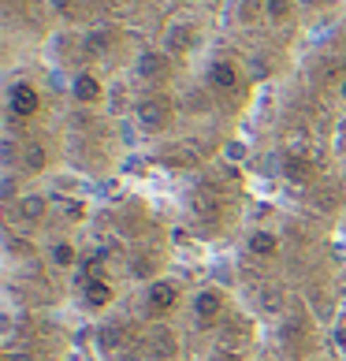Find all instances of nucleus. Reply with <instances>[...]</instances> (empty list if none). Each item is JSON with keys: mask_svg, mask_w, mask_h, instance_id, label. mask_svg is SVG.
Segmentation results:
<instances>
[{"mask_svg": "<svg viewBox=\"0 0 346 361\" xmlns=\"http://www.w3.org/2000/svg\"><path fill=\"white\" fill-rule=\"evenodd\" d=\"M49 4L56 8V11H71V4H75V0H49Z\"/></svg>", "mask_w": 346, "mask_h": 361, "instance_id": "obj_24", "label": "nucleus"}, {"mask_svg": "<svg viewBox=\"0 0 346 361\" xmlns=\"http://www.w3.org/2000/svg\"><path fill=\"white\" fill-rule=\"evenodd\" d=\"M45 168H49V149L42 142H26L19 149V171H26V176H42Z\"/></svg>", "mask_w": 346, "mask_h": 361, "instance_id": "obj_14", "label": "nucleus"}, {"mask_svg": "<svg viewBox=\"0 0 346 361\" xmlns=\"http://www.w3.org/2000/svg\"><path fill=\"white\" fill-rule=\"evenodd\" d=\"M112 302H116L112 279H104V276H89V279H82V305H86V310H109Z\"/></svg>", "mask_w": 346, "mask_h": 361, "instance_id": "obj_12", "label": "nucleus"}, {"mask_svg": "<svg viewBox=\"0 0 346 361\" xmlns=\"http://www.w3.org/2000/svg\"><path fill=\"white\" fill-rule=\"evenodd\" d=\"M135 75L142 78V82H149V86L164 82V78L171 75V56L164 49H142L138 60H135Z\"/></svg>", "mask_w": 346, "mask_h": 361, "instance_id": "obj_7", "label": "nucleus"}, {"mask_svg": "<svg viewBox=\"0 0 346 361\" xmlns=\"http://www.w3.org/2000/svg\"><path fill=\"white\" fill-rule=\"evenodd\" d=\"M45 264L52 272H71L78 264V250L71 238H52V243H45Z\"/></svg>", "mask_w": 346, "mask_h": 361, "instance_id": "obj_13", "label": "nucleus"}, {"mask_svg": "<svg viewBox=\"0 0 346 361\" xmlns=\"http://www.w3.org/2000/svg\"><path fill=\"white\" fill-rule=\"evenodd\" d=\"M246 354L242 350H216V354H209V361H242Z\"/></svg>", "mask_w": 346, "mask_h": 361, "instance_id": "obj_21", "label": "nucleus"}, {"mask_svg": "<svg viewBox=\"0 0 346 361\" xmlns=\"http://www.w3.org/2000/svg\"><path fill=\"white\" fill-rule=\"evenodd\" d=\"M37 112H42V90H37L34 82H26V78L11 82L8 86V116L26 123V119H34Z\"/></svg>", "mask_w": 346, "mask_h": 361, "instance_id": "obj_5", "label": "nucleus"}, {"mask_svg": "<svg viewBox=\"0 0 346 361\" xmlns=\"http://www.w3.org/2000/svg\"><path fill=\"white\" fill-rule=\"evenodd\" d=\"M335 97H339V101H342V104H346V75H342V78H339V86H335Z\"/></svg>", "mask_w": 346, "mask_h": 361, "instance_id": "obj_25", "label": "nucleus"}, {"mask_svg": "<svg viewBox=\"0 0 346 361\" xmlns=\"http://www.w3.org/2000/svg\"><path fill=\"white\" fill-rule=\"evenodd\" d=\"M145 354L153 361H175L179 357V336L164 320H149L145 324Z\"/></svg>", "mask_w": 346, "mask_h": 361, "instance_id": "obj_4", "label": "nucleus"}, {"mask_svg": "<svg viewBox=\"0 0 346 361\" xmlns=\"http://www.w3.org/2000/svg\"><path fill=\"white\" fill-rule=\"evenodd\" d=\"M179 302H183V283L175 276H156L153 283H145L142 305H145V313H149L153 320H161L171 310H179Z\"/></svg>", "mask_w": 346, "mask_h": 361, "instance_id": "obj_2", "label": "nucleus"}, {"mask_svg": "<svg viewBox=\"0 0 346 361\" xmlns=\"http://www.w3.org/2000/svg\"><path fill=\"white\" fill-rule=\"evenodd\" d=\"M171 116H175V104L161 97V93H145L135 104V123L142 135H164L171 127Z\"/></svg>", "mask_w": 346, "mask_h": 361, "instance_id": "obj_1", "label": "nucleus"}, {"mask_svg": "<svg viewBox=\"0 0 346 361\" xmlns=\"http://www.w3.org/2000/svg\"><path fill=\"white\" fill-rule=\"evenodd\" d=\"M254 361H276V357H272V354H257Z\"/></svg>", "mask_w": 346, "mask_h": 361, "instance_id": "obj_27", "label": "nucleus"}, {"mask_svg": "<svg viewBox=\"0 0 346 361\" xmlns=\"http://www.w3.org/2000/svg\"><path fill=\"white\" fill-rule=\"evenodd\" d=\"M112 45H116L112 30H89L82 37V52H86V56H93V60H104L112 52Z\"/></svg>", "mask_w": 346, "mask_h": 361, "instance_id": "obj_17", "label": "nucleus"}, {"mask_svg": "<svg viewBox=\"0 0 346 361\" xmlns=\"http://www.w3.org/2000/svg\"><path fill=\"white\" fill-rule=\"evenodd\" d=\"M4 160H8V164H16V142H4Z\"/></svg>", "mask_w": 346, "mask_h": 361, "instance_id": "obj_23", "label": "nucleus"}, {"mask_svg": "<svg viewBox=\"0 0 346 361\" xmlns=\"http://www.w3.org/2000/svg\"><path fill=\"white\" fill-rule=\"evenodd\" d=\"M130 276L142 279V283H153V279L161 276V257L149 250H138L135 257H130Z\"/></svg>", "mask_w": 346, "mask_h": 361, "instance_id": "obj_16", "label": "nucleus"}, {"mask_svg": "<svg viewBox=\"0 0 346 361\" xmlns=\"http://www.w3.org/2000/svg\"><path fill=\"white\" fill-rule=\"evenodd\" d=\"M249 153H254V149H249L242 138H228L220 145V160H223V164H231V168H242L249 160Z\"/></svg>", "mask_w": 346, "mask_h": 361, "instance_id": "obj_18", "label": "nucleus"}, {"mask_svg": "<svg viewBox=\"0 0 346 361\" xmlns=\"http://www.w3.org/2000/svg\"><path fill=\"white\" fill-rule=\"evenodd\" d=\"M279 250H283V238H279V231H272V227H254V231L246 235V253L254 261H276Z\"/></svg>", "mask_w": 346, "mask_h": 361, "instance_id": "obj_10", "label": "nucleus"}, {"mask_svg": "<svg viewBox=\"0 0 346 361\" xmlns=\"http://www.w3.org/2000/svg\"><path fill=\"white\" fill-rule=\"evenodd\" d=\"M205 86L216 93H235L242 86V71H238L235 60H212L205 68Z\"/></svg>", "mask_w": 346, "mask_h": 361, "instance_id": "obj_9", "label": "nucleus"}, {"mask_svg": "<svg viewBox=\"0 0 346 361\" xmlns=\"http://www.w3.org/2000/svg\"><path fill=\"white\" fill-rule=\"evenodd\" d=\"M8 212H11L19 224H26V227H37V224H45V216L52 212V205H49V197H45L42 190H26V194H19V202L11 205Z\"/></svg>", "mask_w": 346, "mask_h": 361, "instance_id": "obj_8", "label": "nucleus"}, {"mask_svg": "<svg viewBox=\"0 0 346 361\" xmlns=\"http://www.w3.org/2000/svg\"><path fill=\"white\" fill-rule=\"evenodd\" d=\"M197 45V26L190 19H171L164 26V37H161V49L168 56H186V52H194Z\"/></svg>", "mask_w": 346, "mask_h": 361, "instance_id": "obj_6", "label": "nucleus"}, {"mask_svg": "<svg viewBox=\"0 0 346 361\" xmlns=\"http://www.w3.org/2000/svg\"><path fill=\"white\" fill-rule=\"evenodd\" d=\"M60 205H63V212H68V220H82V216H86L82 202H60Z\"/></svg>", "mask_w": 346, "mask_h": 361, "instance_id": "obj_20", "label": "nucleus"}, {"mask_svg": "<svg viewBox=\"0 0 346 361\" xmlns=\"http://www.w3.org/2000/svg\"><path fill=\"white\" fill-rule=\"evenodd\" d=\"M283 179L290 186H309L313 183V164L305 160V153H287L283 157Z\"/></svg>", "mask_w": 346, "mask_h": 361, "instance_id": "obj_15", "label": "nucleus"}, {"mask_svg": "<svg viewBox=\"0 0 346 361\" xmlns=\"http://www.w3.org/2000/svg\"><path fill=\"white\" fill-rule=\"evenodd\" d=\"M298 0H261V16L268 23H287L290 16H295Z\"/></svg>", "mask_w": 346, "mask_h": 361, "instance_id": "obj_19", "label": "nucleus"}, {"mask_svg": "<svg viewBox=\"0 0 346 361\" xmlns=\"http://www.w3.org/2000/svg\"><path fill=\"white\" fill-rule=\"evenodd\" d=\"M223 310H228V294L216 283H205L190 294V317L197 320V328H216Z\"/></svg>", "mask_w": 346, "mask_h": 361, "instance_id": "obj_3", "label": "nucleus"}, {"mask_svg": "<svg viewBox=\"0 0 346 361\" xmlns=\"http://www.w3.org/2000/svg\"><path fill=\"white\" fill-rule=\"evenodd\" d=\"M309 361H331V357H328V354H321V357H309Z\"/></svg>", "mask_w": 346, "mask_h": 361, "instance_id": "obj_28", "label": "nucleus"}, {"mask_svg": "<svg viewBox=\"0 0 346 361\" xmlns=\"http://www.w3.org/2000/svg\"><path fill=\"white\" fill-rule=\"evenodd\" d=\"M4 361H37V357H34L30 350H8V357H4Z\"/></svg>", "mask_w": 346, "mask_h": 361, "instance_id": "obj_22", "label": "nucleus"}, {"mask_svg": "<svg viewBox=\"0 0 346 361\" xmlns=\"http://www.w3.org/2000/svg\"><path fill=\"white\" fill-rule=\"evenodd\" d=\"M71 101L82 104V109L101 104L104 101V82L93 71H75V78H71Z\"/></svg>", "mask_w": 346, "mask_h": 361, "instance_id": "obj_11", "label": "nucleus"}, {"mask_svg": "<svg viewBox=\"0 0 346 361\" xmlns=\"http://www.w3.org/2000/svg\"><path fill=\"white\" fill-rule=\"evenodd\" d=\"M316 4V0H298V8H313Z\"/></svg>", "mask_w": 346, "mask_h": 361, "instance_id": "obj_26", "label": "nucleus"}]
</instances>
